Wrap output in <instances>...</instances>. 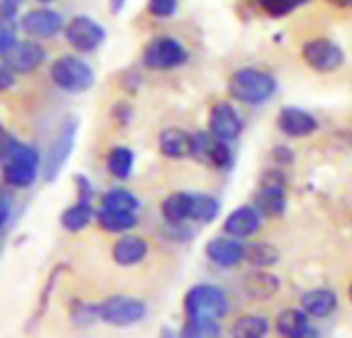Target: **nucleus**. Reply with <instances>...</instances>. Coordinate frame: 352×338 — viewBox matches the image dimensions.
I'll use <instances>...</instances> for the list:
<instances>
[{
    "instance_id": "nucleus-21",
    "label": "nucleus",
    "mask_w": 352,
    "mask_h": 338,
    "mask_svg": "<svg viewBox=\"0 0 352 338\" xmlns=\"http://www.w3.org/2000/svg\"><path fill=\"white\" fill-rule=\"evenodd\" d=\"M190 209H192V194H188V192H173V194H169L163 200L161 215H163L167 225L182 227L190 219Z\"/></svg>"
},
{
    "instance_id": "nucleus-15",
    "label": "nucleus",
    "mask_w": 352,
    "mask_h": 338,
    "mask_svg": "<svg viewBox=\"0 0 352 338\" xmlns=\"http://www.w3.org/2000/svg\"><path fill=\"white\" fill-rule=\"evenodd\" d=\"M276 126L289 138H303L320 128L318 120L301 107H283L276 116Z\"/></svg>"
},
{
    "instance_id": "nucleus-18",
    "label": "nucleus",
    "mask_w": 352,
    "mask_h": 338,
    "mask_svg": "<svg viewBox=\"0 0 352 338\" xmlns=\"http://www.w3.org/2000/svg\"><path fill=\"white\" fill-rule=\"evenodd\" d=\"M276 332L289 338H305L318 335L309 324V316L303 310H297V308H289V310H283L278 314Z\"/></svg>"
},
{
    "instance_id": "nucleus-39",
    "label": "nucleus",
    "mask_w": 352,
    "mask_h": 338,
    "mask_svg": "<svg viewBox=\"0 0 352 338\" xmlns=\"http://www.w3.org/2000/svg\"><path fill=\"white\" fill-rule=\"evenodd\" d=\"M272 157H274V161L280 163V165H289V163H293V159H295V157H293V151H291L289 147H285V145L274 147Z\"/></svg>"
},
{
    "instance_id": "nucleus-22",
    "label": "nucleus",
    "mask_w": 352,
    "mask_h": 338,
    "mask_svg": "<svg viewBox=\"0 0 352 338\" xmlns=\"http://www.w3.org/2000/svg\"><path fill=\"white\" fill-rule=\"evenodd\" d=\"M95 219H97L99 227L109 231V233H124V231H128V229L138 225V215L136 213L111 211V209H103V207L97 209Z\"/></svg>"
},
{
    "instance_id": "nucleus-35",
    "label": "nucleus",
    "mask_w": 352,
    "mask_h": 338,
    "mask_svg": "<svg viewBox=\"0 0 352 338\" xmlns=\"http://www.w3.org/2000/svg\"><path fill=\"white\" fill-rule=\"evenodd\" d=\"M177 10V0H148V12L155 17H171Z\"/></svg>"
},
{
    "instance_id": "nucleus-26",
    "label": "nucleus",
    "mask_w": 352,
    "mask_h": 338,
    "mask_svg": "<svg viewBox=\"0 0 352 338\" xmlns=\"http://www.w3.org/2000/svg\"><path fill=\"white\" fill-rule=\"evenodd\" d=\"M221 213V202L210 194H192L190 219L196 223H212Z\"/></svg>"
},
{
    "instance_id": "nucleus-33",
    "label": "nucleus",
    "mask_w": 352,
    "mask_h": 338,
    "mask_svg": "<svg viewBox=\"0 0 352 338\" xmlns=\"http://www.w3.org/2000/svg\"><path fill=\"white\" fill-rule=\"evenodd\" d=\"M70 318L76 326H89L97 318V304H87V302H74L70 308Z\"/></svg>"
},
{
    "instance_id": "nucleus-2",
    "label": "nucleus",
    "mask_w": 352,
    "mask_h": 338,
    "mask_svg": "<svg viewBox=\"0 0 352 338\" xmlns=\"http://www.w3.org/2000/svg\"><path fill=\"white\" fill-rule=\"evenodd\" d=\"M0 161H2V178L8 186L29 188L37 180L41 157L35 147L16 140Z\"/></svg>"
},
{
    "instance_id": "nucleus-10",
    "label": "nucleus",
    "mask_w": 352,
    "mask_h": 338,
    "mask_svg": "<svg viewBox=\"0 0 352 338\" xmlns=\"http://www.w3.org/2000/svg\"><path fill=\"white\" fill-rule=\"evenodd\" d=\"M105 27L87 14H76L64 25L66 41L80 54H91L99 50L101 43L105 41Z\"/></svg>"
},
{
    "instance_id": "nucleus-3",
    "label": "nucleus",
    "mask_w": 352,
    "mask_h": 338,
    "mask_svg": "<svg viewBox=\"0 0 352 338\" xmlns=\"http://www.w3.org/2000/svg\"><path fill=\"white\" fill-rule=\"evenodd\" d=\"M50 78L62 91L76 95V93H85L93 87L95 72L82 58L66 54V56H60L52 62Z\"/></svg>"
},
{
    "instance_id": "nucleus-4",
    "label": "nucleus",
    "mask_w": 352,
    "mask_h": 338,
    "mask_svg": "<svg viewBox=\"0 0 352 338\" xmlns=\"http://www.w3.org/2000/svg\"><path fill=\"white\" fill-rule=\"evenodd\" d=\"M186 316L221 320L229 312L227 293L217 285H194L184 297Z\"/></svg>"
},
{
    "instance_id": "nucleus-41",
    "label": "nucleus",
    "mask_w": 352,
    "mask_h": 338,
    "mask_svg": "<svg viewBox=\"0 0 352 338\" xmlns=\"http://www.w3.org/2000/svg\"><path fill=\"white\" fill-rule=\"evenodd\" d=\"M16 142V138L10 134V132H6L4 128H0V159L10 151V147Z\"/></svg>"
},
{
    "instance_id": "nucleus-31",
    "label": "nucleus",
    "mask_w": 352,
    "mask_h": 338,
    "mask_svg": "<svg viewBox=\"0 0 352 338\" xmlns=\"http://www.w3.org/2000/svg\"><path fill=\"white\" fill-rule=\"evenodd\" d=\"M235 163V157H233V151L229 147V142L225 140H219L214 138L212 147H210V153H208V163L210 167L219 169V171H229Z\"/></svg>"
},
{
    "instance_id": "nucleus-30",
    "label": "nucleus",
    "mask_w": 352,
    "mask_h": 338,
    "mask_svg": "<svg viewBox=\"0 0 352 338\" xmlns=\"http://www.w3.org/2000/svg\"><path fill=\"white\" fill-rule=\"evenodd\" d=\"M186 324L182 328V337L186 338H212L221 335V326L219 320H210V318H192L186 316Z\"/></svg>"
},
{
    "instance_id": "nucleus-19",
    "label": "nucleus",
    "mask_w": 352,
    "mask_h": 338,
    "mask_svg": "<svg viewBox=\"0 0 352 338\" xmlns=\"http://www.w3.org/2000/svg\"><path fill=\"white\" fill-rule=\"evenodd\" d=\"M338 308V295L332 289H314L301 297V310L314 318H328Z\"/></svg>"
},
{
    "instance_id": "nucleus-5",
    "label": "nucleus",
    "mask_w": 352,
    "mask_h": 338,
    "mask_svg": "<svg viewBox=\"0 0 352 338\" xmlns=\"http://www.w3.org/2000/svg\"><path fill=\"white\" fill-rule=\"evenodd\" d=\"M76 134H78V118L70 116L60 124L52 145L47 147V153L43 159V178L47 182H54L62 173L64 165L68 163V159L72 155Z\"/></svg>"
},
{
    "instance_id": "nucleus-44",
    "label": "nucleus",
    "mask_w": 352,
    "mask_h": 338,
    "mask_svg": "<svg viewBox=\"0 0 352 338\" xmlns=\"http://www.w3.org/2000/svg\"><path fill=\"white\" fill-rule=\"evenodd\" d=\"M326 2L336 8H352V0H326Z\"/></svg>"
},
{
    "instance_id": "nucleus-12",
    "label": "nucleus",
    "mask_w": 352,
    "mask_h": 338,
    "mask_svg": "<svg viewBox=\"0 0 352 338\" xmlns=\"http://www.w3.org/2000/svg\"><path fill=\"white\" fill-rule=\"evenodd\" d=\"M45 47L33 39L29 41H16V45L6 52V58H4V66L10 68L14 74H29L33 70H37L43 60H45Z\"/></svg>"
},
{
    "instance_id": "nucleus-11",
    "label": "nucleus",
    "mask_w": 352,
    "mask_h": 338,
    "mask_svg": "<svg viewBox=\"0 0 352 338\" xmlns=\"http://www.w3.org/2000/svg\"><path fill=\"white\" fill-rule=\"evenodd\" d=\"M208 132L225 142H233L243 132V122L237 109L229 101H219L212 105L208 116Z\"/></svg>"
},
{
    "instance_id": "nucleus-37",
    "label": "nucleus",
    "mask_w": 352,
    "mask_h": 338,
    "mask_svg": "<svg viewBox=\"0 0 352 338\" xmlns=\"http://www.w3.org/2000/svg\"><path fill=\"white\" fill-rule=\"evenodd\" d=\"M132 107L128 105V103H116L113 105V118H116V122L120 124V126H126L130 120H132Z\"/></svg>"
},
{
    "instance_id": "nucleus-14",
    "label": "nucleus",
    "mask_w": 352,
    "mask_h": 338,
    "mask_svg": "<svg viewBox=\"0 0 352 338\" xmlns=\"http://www.w3.org/2000/svg\"><path fill=\"white\" fill-rule=\"evenodd\" d=\"M21 29L31 37H54L64 29V19L54 8H33L21 17Z\"/></svg>"
},
{
    "instance_id": "nucleus-16",
    "label": "nucleus",
    "mask_w": 352,
    "mask_h": 338,
    "mask_svg": "<svg viewBox=\"0 0 352 338\" xmlns=\"http://www.w3.org/2000/svg\"><path fill=\"white\" fill-rule=\"evenodd\" d=\"M260 227H262V215L256 207H239L231 211L223 223V231L239 240L256 235Z\"/></svg>"
},
{
    "instance_id": "nucleus-24",
    "label": "nucleus",
    "mask_w": 352,
    "mask_h": 338,
    "mask_svg": "<svg viewBox=\"0 0 352 338\" xmlns=\"http://www.w3.org/2000/svg\"><path fill=\"white\" fill-rule=\"evenodd\" d=\"M134 151L128 149V147H113L109 149L107 153V159H105V167L107 171L118 178V180H128L134 171Z\"/></svg>"
},
{
    "instance_id": "nucleus-36",
    "label": "nucleus",
    "mask_w": 352,
    "mask_h": 338,
    "mask_svg": "<svg viewBox=\"0 0 352 338\" xmlns=\"http://www.w3.org/2000/svg\"><path fill=\"white\" fill-rule=\"evenodd\" d=\"M74 186H76V194H78L76 200H89V202H93L95 192H93V184H91V180L87 176L76 173L74 176Z\"/></svg>"
},
{
    "instance_id": "nucleus-40",
    "label": "nucleus",
    "mask_w": 352,
    "mask_h": 338,
    "mask_svg": "<svg viewBox=\"0 0 352 338\" xmlns=\"http://www.w3.org/2000/svg\"><path fill=\"white\" fill-rule=\"evenodd\" d=\"M14 85V72L10 68H6L4 64H0V93L10 89Z\"/></svg>"
},
{
    "instance_id": "nucleus-7",
    "label": "nucleus",
    "mask_w": 352,
    "mask_h": 338,
    "mask_svg": "<svg viewBox=\"0 0 352 338\" xmlns=\"http://www.w3.org/2000/svg\"><path fill=\"white\" fill-rule=\"evenodd\" d=\"M262 217H283L287 211V176L280 169H266L254 204Z\"/></svg>"
},
{
    "instance_id": "nucleus-25",
    "label": "nucleus",
    "mask_w": 352,
    "mask_h": 338,
    "mask_svg": "<svg viewBox=\"0 0 352 338\" xmlns=\"http://www.w3.org/2000/svg\"><path fill=\"white\" fill-rule=\"evenodd\" d=\"M93 215H95V213H93V202H89V200H76L72 207H68V209L62 213L60 225H62L66 231L76 233V231H82V229L91 223Z\"/></svg>"
},
{
    "instance_id": "nucleus-1",
    "label": "nucleus",
    "mask_w": 352,
    "mask_h": 338,
    "mask_svg": "<svg viewBox=\"0 0 352 338\" xmlns=\"http://www.w3.org/2000/svg\"><path fill=\"white\" fill-rule=\"evenodd\" d=\"M227 87H229V95L235 101L245 103V105H260L274 97L278 83L266 70H260L254 66H243L231 74Z\"/></svg>"
},
{
    "instance_id": "nucleus-6",
    "label": "nucleus",
    "mask_w": 352,
    "mask_h": 338,
    "mask_svg": "<svg viewBox=\"0 0 352 338\" xmlns=\"http://www.w3.org/2000/svg\"><path fill=\"white\" fill-rule=\"evenodd\" d=\"M146 316V304L130 295H111L97 304V318L116 328H128L142 322Z\"/></svg>"
},
{
    "instance_id": "nucleus-8",
    "label": "nucleus",
    "mask_w": 352,
    "mask_h": 338,
    "mask_svg": "<svg viewBox=\"0 0 352 338\" xmlns=\"http://www.w3.org/2000/svg\"><path fill=\"white\" fill-rule=\"evenodd\" d=\"M188 50L182 45V41H177L175 37L169 35H159L153 37L144 52H142V62L144 66L153 68V70H169V68H177L182 64L188 62Z\"/></svg>"
},
{
    "instance_id": "nucleus-29",
    "label": "nucleus",
    "mask_w": 352,
    "mask_h": 338,
    "mask_svg": "<svg viewBox=\"0 0 352 338\" xmlns=\"http://www.w3.org/2000/svg\"><path fill=\"white\" fill-rule=\"evenodd\" d=\"M270 324L264 316H241L233 326H231V335L237 338H262L268 332Z\"/></svg>"
},
{
    "instance_id": "nucleus-9",
    "label": "nucleus",
    "mask_w": 352,
    "mask_h": 338,
    "mask_svg": "<svg viewBox=\"0 0 352 338\" xmlns=\"http://www.w3.org/2000/svg\"><path fill=\"white\" fill-rule=\"evenodd\" d=\"M301 58L316 72L328 74V72L338 70L344 64L346 54H344L340 43H336L328 37H314V39L303 43Z\"/></svg>"
},
{
    "instance_id": "nucleus-20",
    "label": "nucleus",
    "mask_w": 352,
    "mask_h": 338,
    "mask_svg": "<svg viewBox=\"0 0 352 338\" xmlns=\"http://www.w3.org/2000/svg\"><path fill=\"white\" fill-rule=\"evenodd\" d=\"M190 142L192 134L182 128H165L159 134V151L169 159L190 157Z\"/></svg>"
},
{
    "instance_id": "nucleus-43",
    "label": "nucleus",
    "mask_w": 352,
    "mask_h": 338,
    "mask_svg": "<svg viewBox=\"0 0 352 338\" xmlns=\"http://www.w3.org/2000/svg\"><path fill=\"white\" fill-rule=\"evenodd\" d=\"M126 2H128V0H109V10H111V14H120L122 8L126 6Z\"/></svg>"
},
{
    "instance_id": "nucleus-38",
    "label": "nucleus",
    "mask_w": 352,
    "mask_h": 338,
    "mask_svg": "<svg viewBox=\"0 0 352 338\" xmlns=\"http://www.w3.org/2000/svg\"><path fill=\"white\" fill-rule=\"evenodd\" d=\"M21 6H23V0H0V17L14 19Z\"/></svg>"
},
{
    "instance_id": "nucleus-45",
    "label": "nucleus",
    "mask_w": 352,
    "mask_h": 338,
    "mask_svg": "<svg viewBox=\"0 0 352 338\" xmlns=\"http://www.w3.org/2000/svg\"><path fill=\"white\" fill-rule=\"evenodd\" d=\"M349 299H351V304H352V283H351V287H349Z\"/></svg>"
},
{
    "instance_id": "nucleus-23",
    "label": "nucleus",
    "mask_w": 352,
    "mask_h": 338,
    "mask_svg": "<svg viewBox=\"0 0 352 338\" xmlns=\"http://www.w3.org/2000/svg\"><path fill=\"white\" fill-rule=\"evenodd\" d=\"M278 289H280V279L266 271L254 273L245 279V291L254 299H270L278 293Z\"/></svg>"
},
{
    "instance_id": "nucleus-17",
    "label": "nucleus",
    "mask_w": 352,
    "mask_h": 338,
    "mask_svg": "<svg viewBox=\"0 0 352 338\" xmlns=\"http://www.w3.org/2000/svg\"><path fill=\"white\" fill-rule=\"evenodd\" d=\"M148 254V244L140 235H122L111 246V258L120 266H134Z\"/></svg>"
},
{
    "instance_id": "nucleus-34",
    "label": "nucleus",
    "mask_w": 352,
    "mask_h": 338,
    "mask_svg": "<svg viewBox=\"0 0 352 338\" xmlns=\"http://www.w3.org/2000/svg\"><path fill=\"white\" fill-rule=\"evenodd\" d=\"M16 45V23L8 17H0V54L10 52Z\"/></svg>"
},
{
    "instance_id": "nucleus-13",
    "label": "nucleus",
    "mask_w": 352,
    "mask_h": 338,
    "mask_svg": "<svg viewBox=\"0 0 352 338\" xmlns=\"http://www.w3.org/2000/svg\"><path fill=\"white\" fill-rule=\"evenodd\" d=\"M204 254L212 264H217L221 268H233L241 260H245V246L241 244L239 237L225 233V235L212 237L204 246Z\"/></svg>"
},
{
    "instance_id": "nucleus-46",
    "label": "nucleus",
    "mask_w": 352,
    "mask_h": 338,
    "mask_svg": "<svg viewBox=\"0 0 352 338\" xmlns=\"http://www.w3.org/2000/svg\"><path fill=\"white\" fill-rule=\"evenodd\" d=\"M37 2H41V4H50V2H54V0H37Z\"/></svg>"
},
{
    "instance_id": "nucleus-32",
    "label": "nucleus",
    "mask_w": 352,
    "mask_h": 338,
    "mask_svg": "<svg viewBox=\"0 0 352 338\" xmlns=\"http://www.w3.org/2000/svg\"><path fill=\"white\" fill-rule=\"evenodd\" d=\"M309 0H258V4L268 12L270 17H287L299 6L307 4Z\"/></svg>"
},
{
    "instance_id": "nucleus-42",
    "label": "nucleus",
    "mask_w": 352,
    "mask_h": 338,
    "mask_svg": "<svg viewBox=\"0 0 352 338\" xmlns=\"http://www.w3.org/2000/svg\"><path fill=\"white\" fill-rule=\"evenodd\" d=\"M8 217H10V204L6 198L0 196V227L8 221Z\"/></svg>"
},
{
    "instance_id": "nucleus-27",
    "label": "nucleus",
    "mask_w": 352,
    "mask_h": 338,
    "mask_svg": "<svg viewBox=\"0 0 352 338\" xmlns=\"http://www.w3.org/2000/svg\"><path fill=\"white\" fill-rule=\"evenodd\" d=\"M245 260L256 268H272L274 264H278L280 252L272 244L258 242V244H252L245 248Z\"/></svg>"
},
{
    "instance_id": "nucleus-28",
    "label": "nucleus",
    "mask_w": 352,
    "mask_h": 338,
    "mask_svg": "<svg viewBox=\"0 0 352 338\" xmlns=\"http://www.w3.org/2000/svg\"><path fill=\"white\" fill-rule=\"evenodd\" d=\"M101 207L111 211H130L136 213L140 209V200L126 188H111L101 196Z\"/></svg>"
}]
</instances>
